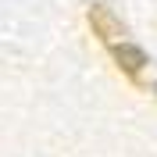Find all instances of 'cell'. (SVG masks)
<instances>
[{
	"label": "cell",
	"instance_id": "cell-2",
	"mask_svg": "<svg viewBox=\"0 0 157 157\" xmlns=\"http://www.w3.org/2000/svg\"><path fill=\"white\" fill-rule=\"evenodd\" d=\"M111 57H114V64L121 71H125L132 82H139V75H143V68H147L150 61H147V54H143V47H136V43H111Z\"/></svg>",
	"mask_w": 157,
	"mask_h": 157
},
{
	"label": "cell",
	"instance_id": "cell-1",
	"mask_svg": "<svg viewBox=\"0 0 157 157\" xmlns=\"http://www.w3.org/2000/svg\"><path fill=\"white\" fill-rule=\"evenodd\" d=\"M86 21H89V29H93V36L100 43H107V47L111 43H121V36H125V21L118 18L107 4H93L86 11Z\"/></svg>",
	"mask_w": 157,
	"mask_h": 157
}]
</instances>
